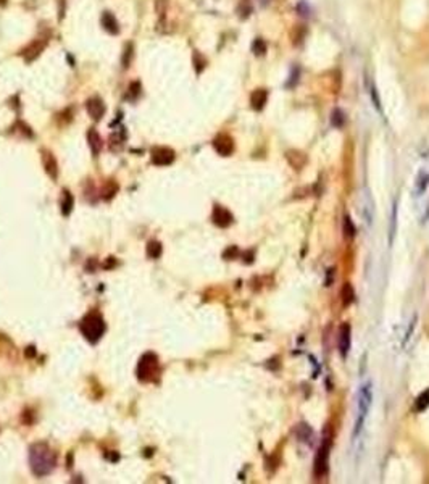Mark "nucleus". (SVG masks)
<instances>
[{"label": "nucleus", "mask_w": 429, "mask_h": 484, "mask_svg": "<svg viewBox=\"0 0 429 484\" xmlns=\"http://www.w3.org/2000/svg\"><path fill=\"white\" fill-rule=\"evenodd\" d=\"M29 465L32 473L39 478H44L54 471L57 465V455L47 444H34L29 449Z\"/></svg>", "instance_id": "nucleus-1"}, {"label": "nucleus", "mask_w": 429, "mask_h": 484, "mask_svg": "<svg viewBox=\"0 0 429 484\" xmlns=\"http://www.w3.org/2000/svg\"><path fill=\"white\" fill-rule=\"evenodd\" d=\"M79 329L84 338L89 342H92V344H95L103 336V333H105V320H103V316L100 313L90 312L82 318Z\"/></svg>", "instance_id": "nucleus-2"}, {"label": "nucleus", "mask_w": 429, "mask_h": 484, "mask_svg": "<svg viewBox=\"0 0 429 484\" xmlns=\"http://www.w3.org/2000/svg\"><path fill=\"white\" fill-rule=\"evenodd\" d=\"M371 404H373V387H371V383H366V384H363L358 391V412H357L354 437H357L361 432L365 419L368 416V412L371 409Z\"/></svg>", "instance_id": "nucleus-3"}, {"label": "nucleus", "mask_w": 429, "mask_h": 484, "mask_svg": "<svg viewBox=\"0 0 429 484\" xmlns=\"http://www.w3.org/2000/svg\"><path fill=\"white\" fill-rule=\"evenodd\" d=\"M331 444H333V431L328 426L324 429V437H323V444L321 447L318 449L316 457H315V465H313V471L316 478H323L328 475L329 470V450H331Z\"/></svg>", "instance_id": "nucleus-4"}, {"label": "nucleus", "mask_w": 429, "mask_h": 484, "mask_svg": "<svg viewBox=\"0 0 429 484\" xmlns=\"http://www.w3.org/2000/svg\"><path fill=\"white\" fill-rule=\"evenodd\" d=\"M160 373V365H158V357L152 352H145L139 360L138 365V378L142 383H152V381L158 376Z\"/></svg>", "instance_id": "nucleus-5"}, {"label": "nucleus", "mask_w": 429, "mask_h": 484, "mask_svg": "<svg viewBox=\"0 0 429 484\" xmlns=\"http://www.w3.org/2000/svg\"><path fill=\"white\" fill-rule=\"evenodd\" d=\"M150 158H152L153 165L168 166L173 163L174 158H176V153H174V150L170 147H153L150 152Z\"/></svg>", "instance_id": "nucleus-6"}, {"label": "nucleus", "mask_w": 429, "mask_h": 484, "mask_svg": "<svg viewBox=\"0 0 429 484\" xmlns=\"http://www.w3.org/2000/svg\"><path fill=\"white\" fill-rule=\"evenodd\" d=\"M45 45H47V39H42V37H39V39H34L31 44H28L26 47L21 50V55L23 58L28 63L31 62H34L36 58L42 54V50L45 49Z\"/></svg>", "instance_id": "nucleus-7"}, {"label": "nucleus", "mask_w": 429, "mask_h": 484, "mask_svg": "<svg viewBox=\"0 0 429 484\" xmlns=\"http://www.w3.org/2000/svg\"><path fill=\"white\" fill-rule=\"evenodd\" d=\"M213 148L216 150L221 157H229L234 152V140L231 136L227 134H218L216 138L213 139Z\"/></svg>", "instance_id": "nucleus-8"}, {"label": "nucleus", "mask_w": 429, "mask_h": 484, "mask_svg": "<svg viewBox=\"0 0 429 484\" xmlns=\"http://www.w3.org/2000/svg\"><path fill=\"white\" fill-rule=\"evenodd\" d=\"M212 219L213 223L218 226V228H227V226H231L234 221V216L232 213L224 208V207L221 205H214L213 213H212Z\"/></svg>", "instance_id": "nucleus-9"}, {"label": "nucleus", "mask_w": 429, "mask_h": 484, "mask_svg": "<svg viewBox=\"0 0 429 484\" xmlns=\"http://www.w3.org/2000/svg\"><path fill=\"white\" fill-rule=\"evenodd\" d=\"M337 344H339V352L342 357H347V353L352 346V328L349 323H344L339 329V338H337Z\"/></svg>", "instance_id": "nucleus-10"}, {"label": "nucleus", "mask_w": 429, "mask_h": 484, "mask_svg": "<svg viewBox=\"0 0 429 484\" xmlns=\"http://www.w3.org/2000/svg\"><path fill=\"white\" fill-rule=\"evenodd\" d=\"M86 110L90 118L99 121L103 116V113H105V105H103V100L99 99V97H92V99H89L86 102Z\"/></svg>", "instance_id": "nucleus-11"}, {"label": "nucleus", "mask_w": 429, "mask_h": 484, "mask_svg": "<svg viewBox=\"0 0 429 484\" xmlns=\"http://www.w3.org/2000/svg\"><path fill=\"white\" fill-rule=\"evenodd\" d=\"M286 160L289 161V165L294 168V170H302V168L307 165V155L300 150H287L286 152Z\"/></svg>", "instance_id": "nucleus-12"}, {"label": "nucleus", "mask_w": 429, "mask_h": 484, "mask_svg": "<svg viewBox=\"0 0 429 484\" xmlns=\"http://www.w3.org/2000/svg\"><path fill=\"white\" fill-rule=\"evenodd\" d=\"M42 163H44V168H45V171H47L49 176L52 179H57L58 178V165H57V160L54 157V153L44 150L42 152Z\"/></svg>", "instance_id": "nucleus-13"}, {"label": "nucleus", "mask_w": 429, "mask_h": 484, "mask_svg": "<svg viewBox=\"0 0 429 484\" xmlns=\"http://www.w3.org/2000/svg\"><path fill=\"white\" fill-rule=\"evenodd\" d=\"M266 102H268V92H266L265 89H255L250 94V105L253 110H257V112L265 108Z\"/></svg>", "instance_id": "nucleus-14"}, {"label": "nucleus", "mask_w": 429, "mask_h": 484, "mask_svg": "<svg viewBox=\"0 0 429 484\" xmlns=\"http://www.w3.org/2000/svg\"><path fill=\"white\" fill-rule=\"evenodd\" d=\"M100 21H102L103 29H105L107 32H110V34H118V32H120L118 19H116L115 15H112V13H110V11H103V13H102Z\"/></svg>", "instance_id": "nucleus-15"}, {"label": "nucleus", "mask_w": 429, "mask_h": 484, "mask_svg": "<svg viewBox=\"0 0 429 484\" xmlns=\"http://www.w3.org/2000/svg\"><path fill=\"white\" fill-rule=\"evenodd\" d=\"M87 144H89V148H90V152H92V155H99L100 150H102V145H103V142H102V138H100V134L95 131L94 128H90L89 131H87Z\"/></svg>", "instance_id": "nucleus-16"}, {"label": "nucleus", "mask_w": 429, "mask_h": 484, "mask_svg": "<svg viewBox=\"0 0 429 484\" xmlns=\"http://www.w3.org/2000/svg\"><path fill=\"white\" fill-rule=\"evenodd\" d=\"M294 432H295V436H297V439L300 442H305V444H308V445L313 442V429H311L307 423H298L295 426V431Z\"/></svg>", "instance_id": "nucleus-17"}, {"label": "nucleus", "mask_w": 429, "mask_h": 484, "mask_svg": "<svg viewBox=\"0 0 429 484\" xmlns=\"http://www.w3.org/2000/svg\"><path fill=\"white\" fill-rule=\"evenodd\" d=\"M373 216H374V202H373L371 196L366 192L365 194V204H363V219H365L368 226H371Z\"/></svg>", "instance_id": "nucleus-18"}, {"label": "nucleus", "mask_w": 429, "mask_h": 484, "mask_svg": "<svg viewBox=\"0 0 429 484\" xmlns=\"http://www.w3.org/2000/svg\"><path fill=\"white\" fill-rule=\"evenodd\" d=\"M341 299H342V305L344 307H349V305H352V302L355 300V290L352 287V284L350 282H346L342 286V290H341Z\"/></svg>", "instance_id": "nucleus-19"}, {"label": "nucleus", "mask_w": 429, "mask_h": 484, "mask_svg": "<svg viewBox=\"0 0 429 484\" xmlns=\"http://www.w3.org/2000/svg\"><path fill=\"white\" fill-rule=\"evenodd\" d=\"M429 407V389L423 391L415 400V410L417 412H425Z\"/></svg>", "instance_id": "nucleus-20"}, {"label": "nucleus", "mask_w": 429, "mask_h": 484, "mask_svg": "<svg viewBox=\"0 0 429 484\" xmlns=\"http://www.w3.org/2000/svg\"><path fill=\"white\" fill-rule=\"evenodd\" d=\"M73 204H74L73 196H71L68 191H65L62 196V213L63 215H70L71 210H73Z\"/></svg>", "instance_id": "nucleus-21"}, {"label": "nucleus", "mask_w": 429, "mask_h": 484, "mask_svg": "<svg viewBox=\"0 0 429 484\" xmlns=\"http://www.w3.org/2000/svg\"><path fill=\"white\" fill-rule=\"evenodd\" d=\"M429 186V174L428 173H420V176L417 178V187H415V191H417V196H421Z\"/></svg>", "instance_id": "nucleus-22"}, {"label": "nucleus", "mask_w": 429, "mask_h": 484, "mask_svg": "<svg viewBox=\"0 0 429 484\" xmlns=\"http://www.w3.org/2000/svg\"><path fill=\"white\" fill-rule=\"evenodd\" d=\"M141 90H142V86H141V82L139 81H134L129 84V87H128V92H126V99L128 100H138V97L141 95Z\"/></svg>", "instance_id": "nucleus-23"}, {"label": "nucleus", "mask_w": 429, "mask_h": 484, "mask_svg": "<svg viewBox=\"0 0 429 484\" xmlns=\"http://www.w3.org/2000/svg\"><path fill=\"white\" fill-rule=\"evenodd\" d=\"M344 237L347 239V241H350V239H354L355 237V224L352 223V219H350V216H346L344 218Z\"/></svg>", "instance_id": "nucleus-24"}, {"label": "nucleus", "mask_w": 429, "mask_h": 484, "mask_svg": "<svg viewBox=\"0 0 429 484\" xmlns=\"http://www.w3.org/2000/svg\"><path fill=\"white\" fill-rule=\"evenodd\" d=\"M331 125H333L334 128H342L344 125H346V115H344V112L341 108H336L333 115H331Z\"/></svg>", "instance_id": "nucleus-25"}, {"label": "nucleus", "mask_w": 429, "mask_h": 484, "mask_svg": "<svg viewBox=\"0 0 429 484\" xmlns=\"http://www.w3.org/2000/svg\"><path fill=\"white\" fill-rule=\"evenodd\" d=\"M161 252H163V247H161V244L157 241H150L147 245V255L150 258H158L161 255Z\"/></svg>", "instance_id": "nucleus-26"}, {"label": "nucleus", "mask_w": 429, "mask_h": 484, "mask_svg": "<svg viewBox=\"0 0 429 484\" xmlns=\"http://www.w3.org/2000/svg\"><path fill=\"white\" fill-rule=\"evenodd\" d=\"M305 34H307V28H305L303 24H297L294 32H292V39H294V44L295 45L302 44L303 39H305Z\"/></svg>", "instance_id": "nucleus-27"}, {"label": "nucleus", "mask_w": 429, "mask_h": 484, "mask_svg": "<svg viewBox=\"0 0 429 484\" xmlns=\"http://www.w3.org/2000/svg\"><path fill=\"white\" fill-rule=\"evenodd\" d=\"M395 229H397V202H395L392 207V226H391V229H389V245L394 242Z\"/></svg>", "instance_id": "nucleus-28"}, {"label": "nucleus", "mask_w": 429, "mask_h": 484, "mask_svg": "<svg viewBox=\"0 0 429 484\" xmlns=\"http://www.w3.org/2000/svg\"><path fill=\"white\" fill-rule=\"evenodd\" d=\"M252 52H253V54H255L257 57H260V55H265V52H266V44H265V41H263V39H255V41H253V44H252Z\"/></svg>", "instance_id": "nucleus-29"}, {"label": "nucleus", "mask_w": 429, "mask_h": 484, "mask_svg": "<svg viewBox=\"0 0 429 484\" xmlns=\"http://www.w3.org/2000/svg\"><path fill=\"white\" fill-rule=\"evenodd\" d=\"M131 58H133V44L129 42V44H126L125 54H123V58H121L123 68H128L129 67V63H131Z\"/></svg>", "instance_id": "nucleus-30"}, {"label": "nucleus", "mask_w": 429, "mask_h": 484, "mask_svg": "<svg viewBox=\"0 0 429 484\" xmlns=\"http://www.w3.org/2000/svg\"><path fill=\"white\" fill-rule=\"evenodd\" d=\"M194 63H196L197 73H202V69L205 68V65H207V60H205V58H202V55H200L199 52H196V54H194Z\"/></svg>", "instance_id": "nucleus-31"}, {"label": "nucleus", "mask_w": 429, "mask_h": 484, "mask_svg": "<svg viewBox=\"0 0 429 484\" xmlns=\"http://www.w3.org/2000/svg\"><path fill=\"white\" fill-rule=\"evenodd\" d=\"M250 11H252L250 3L247 2V0H242V3H240V6H239V13H240V16H242V18H247V16L250 15Z\"/></svg>", "instance_id": "nucleus-32"}, {"label": "nucleus", "mask_w": 429, "mask_h": 484, "mask_svg": "<svg viewBox=\"0 0 429 484\" xmlns=\"http://www.w3.org/2000/svg\"><path fill=\"white\" fill-rule=\"evenodd\" d=\"M297 79H298V69L294 68V69H292V74H290V81L287 82V87H294Z\"/></svg>", "instance_id": "nucleus-33"}, {"label": "nucleus", "mask_w": 429, "mask_h": 484, "mask_svg": "<svg viewBox=\"0 0 429 484\" xmlns=\"http://www.w3.org/2000/svg\"><path fill=\"white\" fill-rule=\"evenodd\" d=\"M297 10H298V13L302 11V15H303V16H307L308 13H310V8H308V6H307V3H305V2H300V3H298Z\"/></svg>", "instance_id": "nucleus-34"}, {"label": "nucleus", "mask_w": 429, "mask_h": 484, "mask_svg": "<svg viewBox=\"0 0 429 484\" xmlns=\"http://www.w3.org/2000/svg\"><path fill=\"white\" fill-rule=\"evenodd\" d=\"M237 254H239L237 247H229V249L224 252V258H227V260H229V257H236Z\"/></svg>", "instance_id": "nucleus-35"}, {"label": "nucleus", "mask_w": 429, "mask_h": 484, "mask_svg": "<svg viewBox=\"0 0 429 484\" xmlns=\"http://www.w3.org/2000/svg\"><path fill=\"white\" fill-rule=\"evenodd\" d=\"M260 2H262V5H268L271 0H260Z\"/></svg>", "instance_id": "nucleus-36"}]
</instances>
